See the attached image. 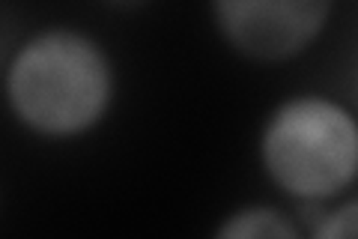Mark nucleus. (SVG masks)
<instances>
[{"mask_svg":"<svg viewBox=\"0 0 358 239\" xmlns=\"http://www.w3.org/2000/svg\"><path fill=\"white\" fill-rule=\"evenodd\" d=\"M218 239H296L281 215L272 210H248L239 212L221 227Z\"/></svg>","mask_w":358,"mask_h":239,"instance_id":"20e7f679","label":"nucleus"},{"mask_svg":"<svg viewBox=\"0 0 358 239\" xmlns=\"http://www.w3.org/2000/svg\"><path fill=\"white\" fill-rule=\"evenodd\" d=\"M266 165L299 195H329L358 168V132L341 108L320 99L284 108L266 135Z\"/></svg>","mask_w":358,"mask_h":239,"instance_id":"f03ea898","label":"nucleus"},{"mask_svg":"<svg viewBox=\"0 0 358 239\" xmlns=\"http://www.w3.org/2000/svg\"><path fill=\"white\" fill-rule=\"evenodd\" d=\"M317 239H358V203L341 210L334 219L326 221Z\"/></svg>","mask_w":358,"mask_h":239,"instance_id":"39448f33","label":"nucleus"},{"mask_svg":"<svg viewBox=\"0 0 358 239\" xmlns=\"http://www.w3.org/2000/svg\"><path fill=\"white\" fill-rule=\"evenodd\" d=\"M9 96L30 126L66 135L90 126L108 99V66L96 45L69 33L30 42L9 72Z\"/></svg>","mask_w":358,"mask_h":239,"instance_id":"f257e3e1","label":"nucleus"},{"mask_svg":"<svg viewBox=\"0 0 358 239\" xmlns=\"http://www.w3.org/2000/svg\"><path fill=\"white\" fill-rule=\"evenodd\" d=\"M221 27L254 57H287L299 51L326 18L322 4H221Z\"/></svg>","mask_w":358,"mask_h":239,"instance_id":"7ed1b4c3","label":"nucleus"}]
</instances>
